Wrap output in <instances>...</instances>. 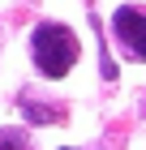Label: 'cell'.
Wrapping results in <instances>:
<instances>
[{"instance_id": "2", "label": "cell", "mask_w": 146, "mask_h": 150, "mask_svg": "<svg viewBox=\"0 0 146 150\" xmlns=\"http://www.w3.org/2000/svg\"><path fill=\"white\" fill-rule=\"evenodd\" d=\"M112 30H116V39L129 47V56H137V60L146 56V13L137 9V4H125V9H116Z\"/></svg>"}, {"instance_id": "1", "label": "cell", "mask_w": 146, "mask_h": 150, "mask_svg": "<svg viewBox=\"0 0 146 150\" xmlns=\"http://www.w3.org/2000/svg\"><path fill=\"white\" fill-rule=\"evenodd\" d=\"M30 47H34V64L43 77H65L78 60V39L60 22H39L30 35Z\"/></svg>"}, {"instance_id": "3", "label": "cell", "mask_w": 146, "mask_h": 150, "mask_svg": "<svg viewBox=\"0 0 146 150\" xmlns=\"http://www.w3.org/2000/svg\"><path fill=\"white\" fill-rule=\"evenodd\" d=\"M0 150H30V146H26V133L4 129V133H0Z\"/></svg>"}]
</instances>
